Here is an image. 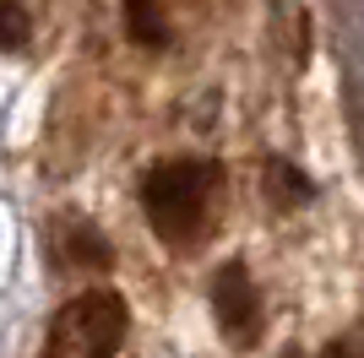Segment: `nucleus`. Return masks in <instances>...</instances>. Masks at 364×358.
<instances>
[{
    "label": "nucleus",
    "mask_w": 364,
    "mask_h": 358,
    "mask_svg": "<svg viewBox=\"0 0 364 358\" xmlns=\"http://www.w3.org/2000/svg\"><path fill=\"white\" fill-rule=\"evenodd\" d=\"M267 195H272V207H304V201H316V185L304 168H294L289 158H267Z\"/></svg>",
    "instance_id": "423d86ee"
},
{
    "label": "nucleus",
    "mask_w": 364,
    "mask_h": 358,
    "mask_svg": "<svg viewBox=\"0 0 364 358\" xmlns=\"http://www.w3.org/2000/svg\"><path fill=\"white\" fill-rule=\"evenodd\" d=\"M218 163L213 158H164L141 174V212L164 244H196L213 223Z\"/></svg>",
    "instance_id": "f257e3e1"
},
{
    "label": "nucleus",
    "mask_w": 364,
    "mask_h": 358,
    "mask_svg": "<svg viewBox=\"0 0 364 358\" xmlns=\"http://www.w3.org/2000/svg\"><path fill=\"white\" fill-rule=\"evenodd\" d=\"M55 261L71 271H104L109 261H114V250H109V239L98 234L92 223H82V217H60L55 223Z\"/></svg>",
    "instance_id": "20e7f679"
},
{
    "label": "nucleus",
    "mask_w": 364,
    "mask_h": 358,
    "mask_svg": "<svg viewBox=\"0 0 364 358\" xmlns=\"http://www.w3.org/2000/svg\"><path fill=\"white\" fill-rule=\"evenodd\" d=\"M33 38V16L22 0H0V55H22Z\"/></svg>",
    "instance_id": "0eeeda50"
},
{
    "label": "nucleus",
    "mask_w": 364,
    "mask_h": 358,
    "mask_svg": "<svg viewBox=\"0 0 364 358\" xmlns=\"http://www.w3.org/2000/svg\"><path fill=\"white\" fill-rule=\"evenodd\" d=\"M131 331V310L114 288H87L49 320V358H114Z\"/></svg>",
    "instance_id": "f03ea898"
},
{
    "label": "nucleus",
    "mask_w": 364,
    "mask_h": 358,
    "mask_svg": "<svg viewBox=\"0 0 364 358\" xmlns=\"http://www.w3.org/2000/svg\"><path fill=\"white\" fill-rule=\"evenodd\" d=\"M207 298H213V320L223 331V342L250 347L261 337V293L245 261H223L213 271V283H207Z\"/></svg>",
    "instance_id": "7ed1b4c3"
},
{
    "label": "nucleus",
    "mask_w": 364,
    "mask_h": 358,
    "mask_svg": "<svg viewBox=\"0 0 364 358\" xmlns=\"http://www.w3.org/2000/svg\"><path fill=\"white\" fill-rule=\"evenodd\" d=\"M120 16H125L131 44H141V49H164L168 44V11H164V0H120Z\"/></svg>",
    "instance_id": "39448f33"
},
{
    "label": "nucleus",
    "mask_w": 364,
    "mask_h": 358,
    "mask_svg": "<svg viewBox=\"0 0 364 358\" xmlns=\"http://www.w3.org/2000/svg\"><path fill=\"white\" fill-rule=\"evenodd\" d=\"M283 358H304V353H299V347H289V353H283Z\"/></svg>",
    "instance_id": "1a4fd4ad"
},
{
    "label": "nucleus",
    "mask_w": 364,
    "mask_h": 358,
    "mask_svg": "<svg viewBox=\"0 0 364 358\" xmlns=\"http://www.w3.org/2000/svg\"><path fill=\"white\" fill-rule=\"evenodd\" d=\"M321 358H364V347H359V342H348V337H337V342L321 347Z\"/></svg>",
    "instance_id": "6e6552de"
}]
</instances>
